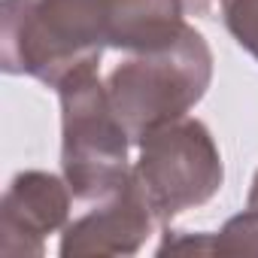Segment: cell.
<instances>
[{"instance_id":"obj_6","label":"cell","mask_w":258,"mask_h":258,"mask_svg":"<svg viewBox=\"0 0 258 258\" xmlns=\"http://www.w3.org/2000/svg\"><path fill=\"white\" fill-rule=\"evenodd\" d=\"M155 225V213L149 210L137 179H131L118 195L91 204L79 219L67 222L58 252L61 258L134 255L143 249Z\"/></svg>"},{"instance_id":"obj_3","label":"cell","mask_w":258,"mask_h":258,"mask_svg":"<svg viewBox=\"0 0 258 258\" xmlns=\"http://www.w3.org/2000/svg\"><path fill=\"white\" fill-rule=\"evenodd\" d=\"M210 82V43L198 28L185 25L176 43L158 52L127 55L106 76V91L131 140L140 143L155 127L188 115V109L204 100Z\"/></svg>"},{"instance_id":"obj_9","label":"cell","mask_w":258,"mask_h":258,"mask_svg":"<svg viewBox=\"0 0 258 258\" xmlns=\"http://www.w3.org/2000/svg\"><path fill=\"white\" fill-rule=\"evenodd\" d=\"M222 22L237 46L258 61V0H222Z\"/></svg>"},{"instance_id":"obj_7","label":"cell","mask_w":258,"mask_h":258,"mask_svg":"<svg viewBox=\"0 0 258 258\" xmlns=\"http://www.w3.org/2000/svg\"><path fill=\"white\" fill-rule=\"evenodd\" d=\"M182 0H112L109 49L140 55L158 52L185 31Z\"/></svg>"},{"instance_id":"obj_5","label":"cell","mask_w":258,"mask_h":258,"mask_svg":"<svg viewBox=\"0 0 258 258\" xmlns=\"http://www.w3.org/2000/svg\"><path fill=\"white\" fill-rule=\"evenodd\" d=\"M73 191L64 176L46 170H22L10 179L0 201V255L40 258L46 237L70 222Z\"/></svg>"},{"instance_id":"obj_10","label":"cell","mask_w":258,"mask_h":258,"mask_svg":"<svg viewBox=\"0 0 258 258\" xmlns=\"http://www.w3.org/2000/svg\"><path fill=\"white\" fill-rule=\"evenodd\" d=\"M213 4L216 0H182V7H185L188 16H207L213 10Z\"/></svg>"},{"instance_id":"obj_4","label":"cell","mask_w":258,"mask_h":258,"mask_svg":"<svg viewBox=\"0 0 258 258\" xmlns=\"http://www.w3.org/2000/svg\"><path fill=\"white\" fill-rule=\"evenodd\" d=\"M134 179L155 213L158 225H170L185 210H198L222 188V152L201 118L182 115L149 131L140 143Z\"/></svg>"},{"instance_id":"obj_2","label":"cell","mask_w":258,"mask_h":258,"mask_svg":"<svg viewBox=\"0 0 258 258\" xmlns=\"http://www.w3.org/2000/svg\"><path fill=\"white\" fill-rule=\"evenodd\" d=\"M55 91L61 100V176L73 201L91 207L118 195L134 179L127 161L134 140L109 100L106 82L97 79V70H82Z\"/></svg>"},{"instance_id":"obj_1","label":"cell","mask_w":258,"mask_h":258,"mask_svg":"<svg viewBox=\"0 0 258 258\" xmlns=\"http://www.w3.org/2000/svg\"><path fill=\"white\" fill-rule=\"evenodd\" d=\"M112 0H4L0 67L49 88L97 70L109 49Z\"/></svg>"},{"instance_id":"obj_11","label":"cell","mask_w":258,"mask_h":258,"mask_svg":"<svg viewBox=\"0 0 258 258\" xmlns=\"http://www.w3.org/2000/svg\"><path fill=\"white\" fill-rule=\"evenodd\" d=\"M246 207L258 213V170H255V176H252V188H249V198H246Z\"/></svg>"},{"instance_id":"obj_8","label":"cell","mask_w":258,"mask_h":258,"mask_svg":"<svg viewBox=\"0 0 258 258\" xmlns=\"http://www.w3.org/2000/svg\"><path fill=\"white\" fill-rule=\"evenodd\" d=\"M213 255H258V213L243 210L213 234Z\"/></svg>"}]
</instances>
